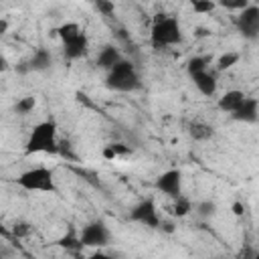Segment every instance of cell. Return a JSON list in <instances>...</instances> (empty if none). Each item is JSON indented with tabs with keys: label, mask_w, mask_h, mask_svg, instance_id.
Returning <instances> with one entry per match:
<instances>
[{
	"label": "cell",
	"mask_w": 259,
	"mask_h": 259,
	"mask_svg": "<svg viewBox=\"0 0 259 259\" xmlns=\"http://www.w3.org/2000/svg\"><path fill=\"white\" fill-rule=\"evenodd\" d=\"M95 8H97V10H101V12L107 16V14H111V12H113V8H115V6H113V2H103V0H97V2H95Z\"/></svg>",
	"instance_id": "cell-27"
},
{
	"label": "cell",
	"mask_w": 259,
	"mask_h": 259,
	"mask_svg": "<svg viewBox=\"0 0 259 259\" xmlns=\"http://www.w3.org/2000/svg\"><path fill=\"white\" fill-rule=\"evenodd\" d=\"M192 81H194L196 89H198L202 95H206V97L214 95V91H217V79H214L212 73H208V71L194 73V75H192Z\"/></svg>",
	"instance_id": "cell-10"
},
{
	"label": "cell",
	"mask_w": 259,
	"mask_h": 259,
	"mask_svg": "<svg viewBox=\"0 0 259 259\" xmlns=\"http://www.w3.org/2000/svg\"><path fill=\"white\" fill-rule=\"evenodd\" d=\"M214 210H217V206H214V202H210V200H204V202H198V204H196V212H198L200 217H212Z\"/></svg>",
	"instance_id": "cell-24"
},
{
	"label": "cell",
	"mask_w": 259,
	"mask_h": 259,
	"mask_svg": "<svg viewBox=\"0 0 259 259\" xmlns=\"http://www.w3.org/2000/svg\"><path fill=\"white\" fill-rule=\"evenodd\" d=\"M0 237H12V235H10V231L2 225V221H0Z\"/></svg>",
	"instance_id": "cell-31"
},
{
	"label": "cell",
	"mask_w": 259,
	"mask_h": 259,
	"mask_svg": "<svg viewBox=\"0 0 259 259\" xmlns=\"http://www.w3.org/2000/svg\"><path fill=\"white\" fill-rule=\"evenodd\" d=\"M6 28H8V22H6V20H0V34H4Z\"/></svg>",
	"instance_id": "cell-32"
},
{
	"label": "cell",
	"mask_w": 259,
	"mask_h": 259,
	"mask_svg": "<svg viewBox=\"0 0 259 259\" xmlns=\"http://www.w3.org/2000/svg\"><path fill=\"white\" fill-rule=\"evenodd\" d=\"M239 59H241V55H239V53H233V51L223 53V55L219 57V61H217V69H219V71L231 69L233 65H237V63H239Z\"/></svg>",
	"instance_id": "cell-19"
},
{
	"label": "cell",
	"mask_w": 259,
	"mask_h": 259,
	"mask_svg": "<svg viewBox=\"0 0 259 259\" xmlns=\"http://www.w3.org/2000/svg\"><path fill=\"white\" fill-rule=\"evenodd\" d=\"M259 255H257V249L255 247H251V245H245L237 255H235V259H257Z\"/></svg>",
	"instance_id": "cell-26"
},
{
	"label": "cell",
	"mask_w": 259,
	"mask_h": 259,
	"mask_svg": "<svg viewBox=\"0 0 259 259\" xmlns=\"http://www.w3.org/2000/svg\"><path fill=\"white\" fill-rule=\"evenodd\" d=\"M49 67H51V53L45 51V49H36L34 55L28 61V69H32V71H45Z\"/></svg>",
	"instance_id": "cell-15"
},
{
	"label": "cell",
	"mask_w": 259,
	"mask_h": 259,
	"mask_svg": "<svg viewBox=\"0 0 259 259\" xmlns=\"http://www.w3.org/2000/svg\"><path fill=\"white\" fill-rule=\"evenodd\" d=\"M121 61V55H119V51L115 49V47H111V45H107V47H103L101 51H99V55H97V65L101 67V69H105V71H109L113 65H117Z\"/></svg>",
	"instance_id": "cell-12"
},
{
	"label": "cell",
	"mask_w": 259,
	"mask_h": 259,
	"mask_svg": "<svg viewBox=\"0 0 259 259\" xmlns=\"http://www.w3.org/2000/svg\"><path fill=\"white\" fill-rule=\"evenodd\" d=\"M188 136L196 142H204V140H210L214 136V130H212V125H208L204 121H192L188 125Z\"/></svg>",
	"instance_id": "cell-14"
},
{
	"label": "cell",
	"mask_w": 259,
	"mask_h": 259,
	"mask_svg": "<svg viewBox=\"0 0 259 259\" xmlns=\"http://www.w3.org/2000/svg\"><path fill=\"white\" fill-rule=\"evenodd\" d=\"M105 85L113 91H121V93H127V91H134L140 87V75L136 73V67L121 59L117 65H113L109 71H107V77H105Z\"/></svg>",
	"instance_id": "cell-3"
},
{
	"label": "cell",
	"mask_w": 259,
	"mask_h": 259,
	"mask_svg": "<svg viewBox=\"0 0 259 259\" xmlns=\"http://www.w3.org/2000/svg\"><path fill=\"white\" fill-rule=\"evenodd\" d=\"M192 8H194V12H198V14L212 12V10H214V2H210V0H198V2L192 4Z\"/></svg>",
	"instance_id": "cell-25"
},
{
	"label": "cell",
	"mask_w": 259,
	"mask_h": 259,
	"mask_svg": "<svg viewBox=\"0 0 259 259\" xmlns=\"http://www.w3.org/2000/svg\"><path fill=\"white\" fill-rule=\"evenodd\" d=\"M150 40H152L154 49H166V47L178 45L182 40L178 18L168 16V14H156L154 26H152V32H150Z\"/></svg>",
	"instance_id": "cell-2"
},
{
	"label": "cell",
	"mask_w": 259,
	"mask_h": 259,
	"mask_svg": "<svg viewBox=\"0 0 259 259\" xmlns=\"http://www.w3.org/2000/svg\"><path fill=\"white\" fill-rule=\"evenodd\" d=\"M233 212H235L237 217H241V214L245 212V206H243L241 202H235V204H233Z\"/></svg>",
	"instance_id": "cell-28"
},
{
	"label": "cell",
	"mask_w": 259,
	"mask_h": 259,
	"mask_svg": "<svg viewBox=\"0 0 259 259\" xmlns=\"http://www.w3.org/2000/svg\"><path fill=\"white\" fill-rule=\"evenodd\" d=\"M190 210H192V202H190V198H186L184 194H178V196L172 198L170 212H172L174 217H184V214H188Z\"/></svg>",
	"instance_id": "cell-17"
},
{
	"label": "cell",
	"mask_w": 259,
	"mask_h": 259,
	"mask_svg": "<svg viewBox=\"0 0 259 259\" xmlns=\"http://www.w3.org/2000/svg\"><path fill=\"white\" fill-rule=\"evenodd\" d=\"M87 259H109V257H107L105 253H101V251H97V253H91V255H89Z\"/></svg>",
	"instance_id": "cell-29"
},
{
	"label": "cell",
	"mask_w": 259,
	"mask_h": 259,
	"mask_svg": "<svg viewBox=\"0 0 259 259\" xmlns=\"http://www.w3.org/2000/svg\"><path fill=\"white\" fill-rule=\"evenodd\" d=\"M34 105H36V99H34L32 95H26V97H22V99H18V101H16L14 109H16L18 113H28V111H32V109H34Z\"/></svg>",
	"instance_id": "cell-22"
},
{
	"label": "cell",
	"mask_w": 259,
	"mask_h": 259,
	"mask_svg": "<svg viewBox=\"0 0 259 259\" xmlns=\"http://www.w3.org/2000/svg\"><path fill=\"white\" fill-rule=\"evenodd\" d=\"M16 184L28 192H55L57 190L53 170H49L45 166H36V168L22 172L16 178Z\"/></svg>",
	"instance_id": "cell-4"
},
{
	"label": "cell",
	"mask_w": 259,
	"mask_h": 259,
	"mask_svg": "<svg viewBox=\"0 0 259 259\" xmlns=\"http://www.w3.org/2000/svg\"><path fill=\"white\" fill-rule=\"evenodd\" d=\"M257 259H259V257H257Z\"/></svg>",
	"instance_id": "cell-34"
},
{
	"label": "cell",
	"mask_w": 259,
	"mask_h": 259,
	"mask_svg": "<svg viewBox=\"0 0 259 259\" xmlns=\"http://www.w3.org/2000/svg\"><path fill=\"white\" fill-rule=\"evenodd\" d=\"M219 259H225V257H219Z\"/></svg>",
	"instance_id": "cell-33"
},
{
	"label": "cell",
	"mask_w": 259,
	"mask_h": 259,
	"mask_svg": "<svg viewBox=\"0 0 259 259\" xmlns=\"http://www.w3.org/2000/svg\"><path fill=\"white\" fill-rule=\"evenodd\" d=\"M79 241H81L83 247H105L109 243V229L101 221L89 223V225L83 227V231L79 235Z\"/></svg>",
	"instance_id": "cell-5"
},
{
	"label": "cell",
	"mask_w": 259,
	"mask_h": 259,
	"mask_svg": "<svg viewBox=\"0 0 259 259\" xmlns=\"http://www.w3.org/2000/svg\"><path fill=\"white\" fill-rule=\"evenodd\" d=\"M65 47V55L67 59H79L87 53V36L85 34H79L77 38H73L71 42L63 45Z\"/></svg>",
	"instance_id": "cell-13"
},
{
	"label": "cell",
	"mask_w": 259,
	"mask_h": 259,
	"mask_svg": "<svg viewBox=\"0 0 259 259\" xmlns=\"http://www.w3.org/2000/svg\"><path fill=\"white\" fill-rule=\"evenodd\" d=\"M130 219L140 223V225H146L150 229H156L160 227V217H158V210H156V204L152 200H142L140 204H136L130 212Z\"/></svg>",
	"instance_id": "cell-6"
},
{
	"label": "cell",
	"mask_w": 259,
	"mask_h": 259,
	"mask_svg": "<svg viewBox=\"0 0 259 259\" xmlns=\"http://www.w3.org/2000/svg\"><path fill=\"white\" fill-rule=\"evenodd\" d=\"M237 24H239V30L245 36L255 38L257 32H259V6L249 4L247 8H243L239 18H237Z\"/></svg>",
	"instance_id": "cell-7"
},
{
	"label": "cell",
	"mask_w": 259,
	"mask_h": 259,
	"mask_svg": "<svg viewBox=\"0 0 259 259\" xmlns=\"http://www.w3.org/2000/svg\"><path fill=\"white\" fill-rule=\"evenodd\" d=\"M59 245L61 247H65V249H71V251H75V249H81L83 245H81V241H79V237L71 231L69 235H65V237H61L59 239Z\"/></svg>",
	"instance_id": "cell-21"
},
{
	"label": "cell",
	"mask_w": 259,
	"mask_h": 259,
	"mask_svg": "<svg viewBox=\"0 0 259 259\" xmlns=\"http://www.w3.org/2000/svg\"><path fill=\"white\" fill-rule=\"evenodd\" d=\"M130 154H132V148L125 144H109L103 148V158L107 160H113L117 156H130Z\"/></svg>",
	"instance_id": "cell-18"
},
{
	"label": "cell",
	"mask_w": 259,
	"mask_h": 259,
	"mask_svg": "<svg viewBox=\"0 0 259 259\" xmlns=\"http://www.w3.org/2000/svg\"><path fill=\"white\" fill-rule=\"evenodd\" d=\"M26 154H59V146H57V123L53 119L40 121L32 127L28 140H26Z\"/></svg>",
	"instance_id": "cell-1"
},
{
	"label": "cell",
	"mask_w": 259,
	"mask_h": 259,
	"mask_svg": "<svg viewBox=\"0 0 259 259\" xmlns=\"http://www.w3.org/2000/svg\"><path fill=\"white\" fill-rule=\"evenodd\" d=\"M30 231H32V227H30L28 223H24V221H18V223H14V227H12L10 235H12V237H16V239H22V237H26Z\"/></svg>",
	"instance_id": "cell-23"
},
{
	"label": "cell",
	"mask_w": 259,
	"mask_h": 259,
	"mask_svg": "<svg viewBox=\"0 0 259 259\" xmlns=\"http://www.w3.org/2000/svg\"><path fill=\"white\" fill-rule=\"evenodd\" d=\"M156 188L160 192H164L166 196H170V198L182 194L180 192L182 190V174H180V170H166L164 174H160L156 178Z\"/></svg>",
	"instance_id": "cell-8"
},
{
	"label": "cell",
	"mask_w": 259,
	"mask_h": 259,
	"mask_svg": "<svg viewBox=\"0 0 259 259\" xmlns=\"http://www.w3.org/2000/svg\"><path fill=\"white\" fill-rule=\"evenodd\" d=\"M57 34H59V38L63 40V45H67V42H71L73 38H77L79 34H83V30H81V26H79L77 22H65V24H61V26L57 28Z\"/></svg>",
	"instance_id": "cell-16"
},
{
	"label": "cell",
	"mask_w": 259,
	"mask_h": 259,
	"mask_svg": "<svg viewBox=\"0 0 259 259\" xmlns=\"http://www.w3.org/2000/svg\"><path fill=\"white\" fill-rule=\"evenodd\" d=\"M208 63H210V57H192L190 61H188V75L192 77L194 73H200V71H206V67H208Z\"/></svg>",
	"instance_id": "cell-20"
},
{
	"label": "cell",
	"mask_w": 259,
	"mask_h": 259,
	"mask_svg": "<svg viewBox=\"0 0 259 259\" xmlns=\"http://www.w3.org/2000/svg\"><path fill=\"white\" fill-rule=\"evenodd\" d=\"M257 113H259V103L255 97H245L243 103L231 113L237 121H243V123H255L257 121Z\"/></svg>",
	"instance_id": "cell-9"
},
{
	"label": "cell",
	"mask_w": 259,
	"mask_h": 259,
	"mask_svg": "<svg viewBox=\"0 0 259 259\" xmlns=\"http://www.w3.org/2000/svg\"><path fill=\"white\" fill-rule=\"evenodd\" d=\"M6 69H8V61H6V59L0 55V73H4Z\"/></svg>",
	"instance_id": "cell-30"
},
{
	"label": "cell",
	"mask_w": 259,
	"mask_h": 259,
	"mask_svg": "<svg viewBox=\"0 0 259 259\" xmlns=\"http://www.w3.org/2000/svg\"><path fill=\"white\" fill-rule=\"evenodd\" d=\"M245 97H247V95H245L243 91L231 89V91H227V93L219 99V109H221V111H227V113H233V111L243 103Z\"/></svg>",
	"instance_id": "cell-11"
}]
</instances>
